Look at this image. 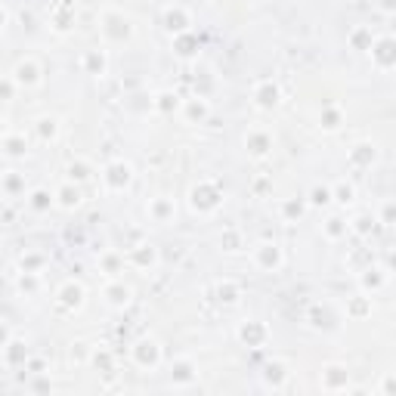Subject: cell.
I'll use <instances>...</instances> for the list:
<instances>
[{"label": "cell", "mask_w": 396, "mask_h": 396, "mask_svg": "<svg viewBox=\"0 0 396 396\" xmlns=\"http://www.w3.org/2000/svg\"><path fill=\"white\" fill-rule=\"evenodd\" d=\"M99 31H103V38L109 40V44H130L137 28H133V19L124 16L121 10L105 7L103 16H99Z\"/></svg>", "instance_id": "1"}, {"label": "cell", "mask_w": 396, "mask_h": 396, "mask_svg": "<svg viewBox=\"0 0 396 396\" xmlns=\"http://www.w3.org/2000/svg\"><path fill=\"white\" fill-rule=\"evenodd\" d=\"M189 204H192V211H198V214H214L223 204V189L217 186L214 180H202L189 192Z\"/></svg>", "instance_id": "2"}, {"label": "cell", "mask_w": 396, "mask_h": 396, "mask_svg": "<svg viewBox=\"0 0 396 396\" xmlns=\"http://www.w3.org/2000/svg\"><path fill=\"white\" fill-rule=\"evenodd\" d=\"M130 359H133L137 369L155 371L158 365H161V344H158L155 338H140L137 344L130 347Z\"/></svg>", "instance_id": "3"}, {"label": "cell", "mask_w": 396, "mask_h": 396, "mask_svg": "<svg viewBox=\"0 0 396 396\" xmlns=\"http://www.w3.org/2000/svg\"><path fill=\"white\" fill-rule=\"evenodd\" d=\"M103 183L109 192H124V189L133 183V168H130V161H124V158L109 161L103 168Z\"/></svg>", "instance_id": "4"}, {"label": "cell", "mask_w": 396, "mask_h": 396, "mask_svg": "<svg viewBox=\"0 0 396 396\" xmlns=\"http://www.w3.org/2000/svg\"><path fill=\"white\" fill-rule=\"evenodd\" d=\"M251 257H254V267L263 269V273H276V269L285 267V254H282V248L276 245V241H260V245H254Z\"/></svg>", "instance_id": "5"}, {"label": "cell", "mask_w": 396, "mask_h": 396, "mask_svg": "<svg viewBox=\"0 0 396 396\" xmlns=\"http://www.w3.org/2000/svg\"><path fill=\"white\" fill-rule=\"evenodd\" d=\"M319 387L325 393H347L350 390V369L341 362H328L322 369V375H319Z\"/></svg>", "instance_id": "6"}, {"label": "cell", "mask_w": 396, "mask_h": 396, "mask_svg": "<svg viewBox=\"0 0 396 396\" xmlns=\"http://www.w3.org/2000/svg\"><path fill=\"white\" fill-rule=\"evenodd\" d=\"M84 300H87V288L81 285V282L68 279V282H62V285H59V291H56L59 310L75 313V310H81V306H84Z\"/></svg>", "instance_id": "7"}, {"label": "cell", "mask_w": 396, "mask_h": 396, "mask_svg": "<svg viewBox=\"0 0 396 396\" xmlns=\"http://www.w3.org/2000/svg\"><path fill=\"white\" fill-rule=\"evenodd\" d=\"M13 81H16V87H28V90H31V87H38L40 81H44V68H40L38 59L25 56V59H19V62H16Z\"/></svg>", "instance_id": "8"}, {"label": "cell", "mask_w": 396, "mask_h": 396, "mask_svg": "<svg viewBox=\"0 0 396 396\" xmlns=\"http://www.w3.org/2000/svg\"><path fill=\"white\" fill-rule=\"evenodd\" d=\"M161 22H164V31H168L170 38L192 31V16H189V10L180 7V3H170V7L164 10V19Z\"/></svg>", "instance_id": "9"}, {"label": "cell", "mask_w": 396, "mask_h": 396, "mask_svg": "<svg viewBox=\"0 0 396 396\" xmlns=\"http://www.w3.org/2000/svg\"><path fill=\"white\" fill-rule=\"evenodd\" d=\"M251 96L260 111H273V109H279V103H282V90L276 81H257Z\"/></svg>", "instance_id": "10"}, {"label": "cell", "mask_w": 396, "mask_h": 396, "mask_svg": "<svg viewBox=\"0 0 396 396\" xmlns=\"http://www.w3.org/2000/svg\"><path fill=\"white\" fill-rule=\"evenodd\" d=\"M239 341L245 347H263L269 341V328L263 322H260V319H245V322L239 325Z\"/></svg>", "instance_id": "11"}, {"label": "cell", "mask_w": 396, "mask_h": 396, "mask_svg": "<svg viewBox=\"0 0 396 396\" xmlns=\"http://www.w3.org/2000/svg\"><path fill=\"white\" fill-rule=\"evenodd\" d=\"M195 381H198V365H195V359H189V356L174 359V365H170V384H174V387H192Z\"/></svg>", "instance_id": "12"}, {"label": "cell", "mask_w": 396, "mask_h": 396, "mask_svg": "<svg viewBox=\"0 0 396 396\" xmlns=\"http://www.w3.org/2000/svg\"><path fill=\"white\" fill-rule=\"evenodd\" d=\"M245 149H248V155H254V158H267L269 152H273V133L263 130V127L248 130L245 133Z\"/></svg>", "instance_id": "13"}, {"label": "cell", "mask_w": 396, "mask_h": 396, "mask_svg": "<svg viewBox=\"0 0 396 396\" xmlns=\"http://www.w3.org/2000/svg\"><path fill=\"white\" fill-rule=\"evenodd\" d=\"M369 53H371V62L378 65V68H393V62H396V44H393V38H381V40H371V47H369Z\"/></svg>", "instance_id": "14"}, {"label": "cell", "mask_w": 396, "mask_h": 396, "mask_svg": "<svg viewBox=\"0 0 396 396\" xmlns=\"http://www.w3.org/2000/svg\"><path fill=\"white\" fill-rule=\"evenodd\" d=\"M103 298L109 306H115V310H124V306H130V300H133V288L124 285L121 279H111L109 285L103 288Z\"/></svg>", "instance_id": "15"}, {"label": "cell", "mask_w": 396, "mask_h": 396, "mask_svg": "<svg viewBox=\"0 0 396 396\" xmlns=\"http://www.w3.org/2000/svg\"><path fill=\"white\" fill-rule=\"evenodd\" d=\"M176 217V204H174V198L170 195H155L149 202V220L152 223H170Z\"/></svg>", "instance_id": "16"}, {"label": "cell", "mask_w": 396, "mask_h": 396, "mask_svg": "<svg viewBox=\"0 0 396 396\" xmlns=\"http://www.w3.org/2000/svg\"><path fill=\"white\" fill-rule=\"evenodd\" d=\"M288 378H291V369H288L285 359H273V362H267V369H263V381H267L269 387H276V390L285 387Z\"/></svg>", "instance_id": "17"}, {"label": "cell", "mask_w": 396, "mask_h": 396, "mask_svg": "<svg viewBox=\"0 0 396 396\" xmlns=\"http://www.w3.org/2000/svg\"><path fill=\"white\" fill-rule=\"evenodd\" d=\"M81 198H84V195H81V186H75V183H62V186L53 192V202H56L62 211H75L81 204Z\"/></svg>", "instance_id": "18"}, {"label": "cell", "mask_w": 396, "mask_h": 396, "mask_svg": "<svg viewBox=\"0 0 396 396\" xmlns=\"http://www.w3.org/2000/svg\"><path fill=\"white\" fill-rule=\"evenodd\" d=\"M130 263H133L137 269H155L158 267V248L155 245L130 248Z\"/></svg>", "instance_id": "19"}, {"label": "cell", "mask_w": 396, "mask_h": 396, "mask_svg": "<svg viewBox=\"0 0 396 396\" xmlns=\"http://www.w3.org/2000/svg\"><path fill=\"white\" fill-rule=\"evenodd\" d=\"M81 65H84L87 75L103 78V75L109 72V56H105V50H87L84 56H81Z\"/></svg>", "instance_id": "20"}, {"label": "cell", "mask_w": 396, "mask_h": 396, "mask_svg": "<svg viewBox=\"0 0 396 396\" xmlns=\"http://www.w3.org/2000/svg\"><path fill=\"white\" fill-rule=\"evenodd\" d=\"M208 115H211V105L204 96H195V99H186V103H183V118H186L189 124L208 121Z\"/></svg>", "instance_id": "21"}, {"label": "cell", "mask_w": 396, "mask_h": 396, "mask_svg": "<svg viewBox=\"0 0 396 396\" xmlns=\"http://www.w3.org/2000/svg\"><path fill=\"white\" fill-rule=\"evenodd\" d=\"M384 285H387V269H365V273L359 276V288H362L365 294H378Z\"/></svg>", "instance_id": "22"}, {"label": "cell", "mask_w": 396, "mask_h": 396, "mask_svg": "<svg viewBox=\"0 0 396 396\" xmlns=\"http://www.w3.org/2000/svg\"><path fill=\"white\" fill-rule=\"evenodd\" d=\"M217 300L226 304V306H235L241 300V285L233 282V279H220L217 282Z\"/></svg>", "instance_id": "23"}, {"label": "cell", "mask_w": 396, "mask_h": 396, "mask_svg": "<svg viewBox=\"0 0 396 396\" xmlns=\"http://www.w3.org/2000/svg\"><path fill=\"white\" fill-rule=\"evenodd\" d=\"M93 164L84 161V158H75L72 164H68V183H75V186H81V183H90L93 180Z\"/></svg>", "instance_id": "24"}, {"label": "cell", "mask_w": 396, "mask_h": 396, "mask_svg": "<svg viewBox=\"0 0 396 396\" xmlns=\"http://www.w3.org/2000/svg\"><path fill=\"white\" fill-rule=\"evenodd\" d=\"M322 233L328 241H341V239H347V233H350V223H347L344 217H328V220L322 223Z\"/></svg>", "instance_id": "25"}, {"label": "cell", "mask_w": 396, "mask_h": 396, "mask_svg": "<svg viewBox=\"0 0 396 396\" xmlns=\"http://www.w3.org/2000/svg\"><path fill=\"white\" fill-rule=\"evenodd\" d=\"M34 130H38V137L44 140V143H53V140L59 137V118H53V115H40L38 121H34Z\"/></svg>", "instance_id": "26"}, {"label": "cell", "mask_w": 396, "mask_h": 396, "mask_svg": "<svg viewBox=\"0 0 396 396\" xmlns=\"http://www.w3.org/2000/svg\"><path fill=\"white\" fill-rule=\"evenodd\" d=\"M375 158H378V149H375L371 143H356V146L350 149V161L356 164V168H369Z\"/></svg>", "instance_id": "27"}, {"label": "cell", "mask_w": 396, "mask_h": 396, "mask_svg": "<svg viewBox=\"0 0 396 396\" xmlns=\"http://www.w3.org/2000/svg\"><path fill=\"white\" fill-rule=\"evenodd\" d=\"M3 152L10 158H22L28 152V140L25 133H3Z\"/></svg>", "instance_id": "28"}, {"label": "cell", "mask_w": 396, "mask_h": 396, "mask_svg": "<svg viewBox=\"0 0 396 396\" xmlns=\"http://www.w3.org/2000/svg\"><path fill=\"white\" fill-rule=\"evenodd\" d=\"M152 105H155L161 115H170V111H176L180 109V96H176L174 90H161V93H155V99H152Z\"/></svg>", "instance_id": "29"}, {"label": "cell", "mask_w": 396, "mask_h": 396, "mask_svg": "<svg viewBox=\"0 0 396 396\" xmlns=\"http://www.w3.org/2000/svg\"><path fill=\"white\" fill-rule=\"evenodd\" d=\"M306 208H310L306 198H285V202H282V217L294 223V220H300V217L306 214Z\"/></svg>", "instance_id": "30"}, {"label": "cell", "mask_w": 396, "mask_h": 396, "mask_svg": "<svg viewBox=\"0 0 396 396\" xmlns=\"http://www.w3.org/2000/svg\"><path fill=\"white\" fill-rule=\"evenodd\" d=\"M332 202L353 204V202H356V186H353V183H347V180H341L338 186H332Z\"/></svg>", "instance_id": "31"}, {"label": "cell", "mask_w": 396, "mask_h": 396, "mask_svg": "<svg viewBox=\"0 0 396 396\" xmlns=\"http://www.w3.org/2000/svg\"><path fill=\"white\" fill-rule=\"evenodd\" d=\"M341 121H344V115H341V109H334V105H328V109H322V115H319V127L322 130H338Z\"/></svg>", "instance_id": "32"}, {"label": "cell", "mask_w": 396, "mask_h": 396, "mask_svg": "<svg viewBox=\"0 0 396 396\" xmlns=\"http://www.w3.org/2000/svg\"><path fill=\"white\" fill-rule=\"evenodd\" d=\"M50 22H53V28H56V31H68V28L75 25V10L72 7H59L56 13L50 16Z\"/></svg>", "instance_id": "33"}, {"label": "cell", "mask_w": 396, "mask_h": 396, "mask_svg": "<svg viewBox=\"0 0 396 396\" xmlns=\"http://www.w3.org/2000/svg\"><path fill=\"white\" fill-rule=\"evenodd\" d=\"M371 40H375V38H371L369 25H359V28H353V31H350V47H353V50H369Z\"/></svg>", "instance_id": "34"}, {"label": "cell", "mask_w": 396, "mask_h": 396, "mask_svg": "<svg viewBox=\"0 0 396 396\" xmlns=\"http://www.w3.org/2000/svg\"><path fill=\"white\" fill-rule=\"evenodd\" d=\"M99 267H103L109 276H118L124 269V257L118 251H105L103 257H99Z\"/></svg>", "instance_id": "35"}, {"label": "cell", "mask_w": 396, "mask_h": 396, "mask_svg": "<svg viewBox=\"0 0 396 396\" xmlns=\"http://www.w3.org/2000/svg\"><path fill=\"white\" fill-rule=\"evenodd\" d=\"M310 208H328L332 204V189L328 186H313V192H310Z\"/></svg>", "instance_id": "36"}, {"label": "cell", "mask_w": 396, "mask_h": 396, "mask_svg": "<svg viewBox=\"0 0 396 396\" xmlns=\"http://www.w3.org/2000/svg\"><path fill=\"white\" fill-rule=\"evenodd\" d=\"M174 47H176V53L180 56H195V38H192V31H186V34H176L174 38Z\"/></svg>", "instance_id": "37"}, {"label": "cell", "mask_w": 396, "mask_h": 396, "mask_svg": "<svg viewBox=\"0 0 396 396\" xmlns=\"http://www.w3.org/2000/svg\"><path fill=\"white\" fill-rule=\"evenodd\" d=\"M3 356H7L10 362H25L28 350H25V344H22V341H10V344L3 347Z\"/></svg>", "instance_id": "38"}, {"label": "cell", "mask_w": 396, "mask_h": 396, "mask_svg": "<svg viewBox=\"0 0 396 396\" xmlns=\"http://www.w3.org/2000/svg\"><path fill=\"white\" fill-rule=\"evenodd\" d=\"M369 300H371V298H365V294H362V298H353V300H350V306H347V313H350L353 319L369 316V313H371V304H369Z\"/></svg>", "instance_id": "39"}, {"label": "cell", "mask_w": 396, "mask_h": 396, "mask_svg": "<svg viewBox=\"0 0 396 396\" xmlns=\"http://www.w3.org/2000/svg\"><path fill=\"white\" fill-rule=\"evenodd\" d=\"M50 204H56L53 202V195L47 192V189H34L31 192V208L34 211H50Z\"/></svg>", "instance_id": "40"}, {"label": "cell", "mask_w": 396, "mask_h": 396, "mask_svg": "<svg viewBox=\"0 0 396 396\" xmlns=\"http://www.w3.org/2000/svg\"><path fill=\"white\" fill-rule=\"evenodd\" d=\"M19 267H22V273H40V267H44V257H40V254H22Z\"/></svg>", "instance_id": "41"}, {"label": "cell", "mask_w": 396, "mask_h": 396, "mask_svg": "<svg viewBox=\"0 0 396 396\" xmlns=\"http://www.w3.org/2000/svg\"><path fill=\"white\" fill-rule=\"evenodd\" d=\"M38 288H40L38 273H22L19 276V291L22 294H38Z\"/></svg>", "instance_id": "42"}, {"label": "cell", "mask_w": 396, "mask_h": 396, "mask_svg": "<svg viewBox=\"0 0 396 396\" xmlns=\"http://www.w3.org/2000/svg\"><path fill=\"white\" fill-rule=\"evenodd\" d=\"M90 353H93V347L84 344V341H78V344H72V350H68V359H72V362H87Z\"/></svg>", "instance_id": "43"}, {"label": "cell", "mask_w": 396, "mask_h": 396, "mask_svg": "<svg viewBox=\"0 0 396 396\" xmlns=\"http://www.w3.org/2000/svg\"><path fill=\"white\" fill-rule=\"evenodd\" d=\"M0 186H3V192H7V195H19L22 189H25V183H22V176H19V174H7Z\"/></svg>", "instance_id": "44"}, {"label": "cell", "mask_w": 396, "mask_h": 396, "mask_svg": "<svg viewBox=\"0 0 396 396\" xmlns=\"http://www.w3.org/2000/svg\"><path fill=\"white\" fill-rule=\"evenodd\" d=\"M220 245L226 248V251H239V248H241V233H239V229H226V233L220 235Z\"/></svg>", "instance_id": "45"}, {"label": "cell", "mask_w": 396, "mask_h": 396, "mask_svg": "<svg viewBox=\"0 0 396 396\" xmlns=\"http://www.w3.org/2000/svg\"><path fill=\"white\" fill-rule=\"evenodd\" d=\"M375 223H378L375 217H365L362 214V217H356V220L350 223V229H353V233H359V235H369L371 229H375Z\"/></svg>", "instance_id": "46"}, {"label": "cell", "mask_w": 396, "mask_h": 396, "mask_svg": "<svg viewBox=\"0 0 396 396\" xmlns=\"http://www.w3.org/2000/svg\"><path fill=\"white\" fill-rule=\"evenodd\" d=\"M90 362L96 365V369H103V371H111V353L109 350H93Z\"/></svg>", "instance_id": "47"}, {"label": "cell", "mask_w": 396, "mask_h": 396, "mask_svg": "<svg viewBox=\"0 0 396 396\" xmlns=\"http://www.w3.org/2000/svg\"><path fill=\"white\" fill-rule=\"evenodd\" d=\"M16 96V81L13 78H0V103H10Z\"/></svg>", "instance_id": "48"}, {"label": "cell", "mask_w": 396, "mask_h": 396, "mask_svg": "<svg viewBox=\"0 0 396 396\" xmlns=\"http://www.w3.org/2000/svg\"><path fill=\"white\" fill-rule=\"evenodd\" d=\"M381 223H384V226H390V223H393V202H387L381 208Z\"/></svg>", "instance_id": "49"}, {"label": "cell", "mask_w": 396, "mask_h": 396, "mask_svg": "<svg viewBox=\"0 0 396 396\" xmlns=\"http://www.w3.org/2000/svg\"><path fill=\"white\" fill-rule=\"evenodd\" d=\"M393 387H396L393 375H387V378H384V384H381V390H384V393H393Z\"/></svg>", "instance_id": "50"}, {"label": "cell", "mask_w": 396, "mask_h": 396, "mask_svg": "<svg viewBox=\"0 0 396 396\" xmlns=\"http://www.w3.org/2000/svg\"><path fill=\"white\" fill-rule=\"evenodd\" d=\"M7 22H10V13H7V7H3V3H0V31H3V28H7Z\"/></svg>", "instance_id": "51"}, {"label": "cell", "mask_w": 396, "mask_h": 396, "mask_svg": "<svg viewBox=\"0 0 396 396\" xmlns=\"http://www.w3.org/2000/svg\"><path fill=\"white\" fill-rule=\"evenodd\" d=\"M393 7H396L393 0H381V10H384V13H393Z\"/></svg>", "instance_id": "52"}, {"label": "cell", "mask_w": 396, "mask_h": 396, "mask_svg": "<svg viewBox=\"0 0 396 396\" xmlns=\"http://www.w3.org/2000/svg\"><path fill=\"white\" fill-rule=\"evenodd\" d=\"M3 133H7V118L0 115V137H3Z\"/></svg>", "instance_id": "53"}]
</instances>
